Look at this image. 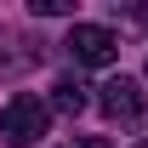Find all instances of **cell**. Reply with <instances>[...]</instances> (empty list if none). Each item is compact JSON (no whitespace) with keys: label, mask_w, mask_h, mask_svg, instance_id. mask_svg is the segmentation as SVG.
Segmentation results:
<instances>
[{"label":"cell","mask_w":148,"mask_h":148,"mask_svg":"<svg viewBox=\"0 0 148 148\" xmlns=\"http://www.w3.org/2000/svg\"><path fill=\"white\" fill-rule=\"evenodd\" d=\"M63 46H69V57H74V63H86V69H103V63L120 57V34L103 29V23H74Z\"/></svg>","instance_id":"3"},{"label":"cell","mask_w":148,"mask_h":148,"mask_svg":"<svg viewBox=\"0 0 148 148\" xmlns=\"http://www.w3.org/2000/svg\"><path fill=\"white\" fill-rule=\"evenodd\" d=\"M137 148H148V143H137Z\"/></svg>","instance_id":"8"},{"label":"cell","mask_w":148,"mask_h":148,"mask_svg":"<svg viewBox=\"0 0 148 148\" xmlns=\"http://www.w3.org/2000/svg\"><path fill=\"white\" fill-rule=\"evenodd\" d=\"M97 108L108 114L114 125H143L148 120V91L131 80V74H114V80L97 86Z\"/></svg>","instance_id":"2"},{"label":"cell","mask_w":148,"mask_h":148,"mask_svg":"<svg viewBox=\"0 0 148 148\" xmlns=\"http://www.w3.org/2000/svg\"><path fill=\"white\" fill-rule=\"evenodd\" d=\"M46 131H51V103H46V97L17 91L6 108H0V137H6L12 148H34Z\"/></svg>","instance_id":"1"},{"label":"cell","mask_w":148,"mask_h":148,"mask_svg":"<svg viewBox=\"0 0 148 148\" xmlns=\"http://www.w3.org/2000/svg\"><path fill=\"white\" fill-rule=\"evenodd\" d=\"M40 63V40L17 34V29H0V80H17Z\"/></svg>","instance_id":"4"},{"label":"cell","mask_w":148,"mask_h":148,"mask_svg":"<svg viewBox=\"0 0 148 148\" xmlns=\"http://www.w3.org/2000/svg\"><path fill=\"white\" fill-rule=\"evenodd\" d=\"M63 148H108L103 137H74V143H63Z\"/></svg>","instance_id":"7"},{"label":"cell","mask_w":148,"mask_h":148,"mask_svg":"<svg viewBox=\"0 0 148 148\" xmlns=\"http://www.w3.org/2000/svg\"><path fill=\"white\" fill-rule=\"evenodd\" d=\"M29 12H34V17H69L74 0H29Z\"/></svg>","instance_id":"6"},{"label":"cell","mask_w":148,"mask_h":148,"mask_svg":"<svg viewBox=\"0 0 148 148\" xmlns=\"http://www.w3.org/2000/svg\"><path fill=\"white\" fill-rule=\"evenodd\" d=\"M51 108L74 120V114H86V108H91V91H86V86H80L74 74H63V80L51 86Z\"/></svg>","instance_id":"5"}]
</instances>
